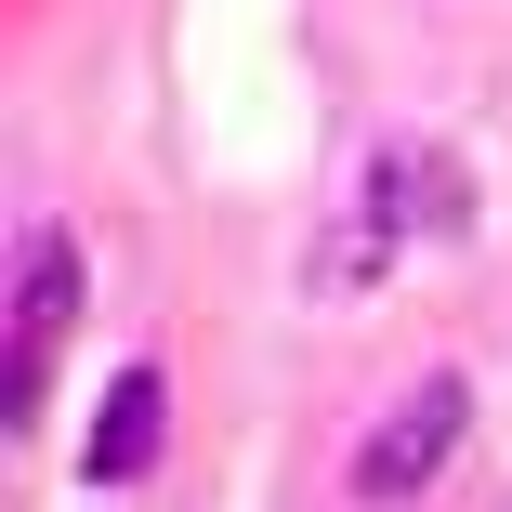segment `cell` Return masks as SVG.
<instances>
[{
	"label": "cell",
	"instance_id": "obj_2",
	"mask_svg": "<svg viewBox=\"0 0 512 512\" xmlns=\"http://www.w3.org/2000/svg\"><path fill=\"white\" fill-rule=\"evenodd\" d=\"M79 289H92L79 237H66V224H27V250H14V434L40 421V368H53V342L79 329Z\"/></svg>",
	"mask_w": 512,
	"mask_h": 512
},
{
	"label": "cell",
	"instance_id": "obj_1",
	"mask_svg": "<svg viewBox=\"0 0 512 512\" xmlns=\"http://www.w3.org/2000/svg\"><path fill=\"white\" fill-rule=\"evenodd\" d=\"M460 434H473V381H460V368H434V381H407L381 421L355 434V473H342V486H355L368 512H394V499H421V486L460 460Z\"/></svg>",
	"mask_w": 512,
	"mask_h": 512
},
{
	"label": "cell",
	"instance_id": "obj_4",
	"mask_svg": "<svg viewBox=\"0 0 512 512\" xmlns=\"http://www.w3.org/2000/svg\"><path fill=\"white\" fill-rule=\"evenodd\" d=\"M394 250H407V237H381V224L355 211V224H329L316 250H302V289H316V302H355V289H381V276H394Z\"/></svg>",
	"mask_w": 512,
	"mask_h": 512
},
{
	"label": "cell",
	"instance_id": "obj_3",
	"mask_svg": "<svg viewBox=\"0 0 512 512\" xmlns=\"http://www.w3.org/2000/svg\"><path fill=\"white\" fill-rule=\"evenodd\" d=\"M158 434H171V368H158V355H132V368L106 381V407H92L79 473H92V486H145V473H158Z\"/></svg>",
	"mask_w": 512,
	"mask_h": 512
}]
</instances>
